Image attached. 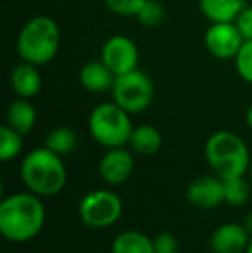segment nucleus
Masks as SVG:
<instances>
[{"label": "nucleus", "mask_w": 252, "mask_h": 253, "mask_svg": "<svg viewBox=\"0 0 252 253\" xmlns=\"http://www.w3.org/2000/svg\"><path fill=\"white\" fill-rule=\"evenodd\" d=\"M47 210L42 197L31 191H19L0 203V233L12 243H28L42 233Z\"/></svg>", "instance_id": "1"}, {"label": "nucleus", "mask_w": 252, "mask_h": 253, "mask_svg": "<svg viewBox=\"0 0 252 253\" xmlns=\"http://www.w3.org/2000/svg\"><path fill=\"white\" fill-rule=\"evenodd\" d=\"M244 37L235 23H211L204 35V45L212 57L233 60L244 45Z\"/></svg>", "instance_id": "9"}, {"label": "nucleus", "mask_w": 252, "mask_h": 253, "mask_svg": "<svg viewBox=\"0 0 252 253\" xmlns=\"http://www.w3.org/2000/svg\"><path fill=\"white\" fill-rule=\"evenodd\" d=\"M101 59L116 76H121L130 71L138 69L140 52L138 47L126 35H114L102 45Z\"/></svg>", "instance_id": "8"}, {"label": "nucleus", "mask_w": 252, "mask_h": 253, "mask_svg": "<svg viewBox=\"0 0 252 253\" xmlns=\"http://www.w3.org/2000/svg\"><path fill=\"white\" fill-rule=\"evenodd\" d=\"M123 202L111 190H95L87 193L78 205L81 222L94 229L111 227L121 219Z\"/></svg>", "instance_id": "7"}, {"label": "nucleus", "mask_w": 252, "mask_h": 253, "mask_svg": "<svg viewBox=\"0 0 252 253\" xmlns=\"http://www.w3.org/2000/svg\"><path fill=\"white\" fill-rule=\"evenodd\" d=\"M131 114H128L123 107H119L114 100L102 102L92 109L88 116V131L94 138L95 143L101 147L118 148L125 147L130 141L133 124L130 119Z\"/></svg>", "instance_id": "5"}, {"label": "nucleus", "mask_w": 252, "mask_h": 253, "mask_svg": "<svg viewBox=\"0 0 252 253\" xmlns=\"http://www.w3.org/2000/svg\"><path fill=\"white\" fill-rule=\"evenodd\" d=\"M187 202L202 210H211L225 203V184L219 176H199L187 186Z\"/></svg>", "instance_id": "10"}, {"label": "nucleus", "mask_w": 252, "mask_h": 253, "mask_svg": "<svg viewBox=\"0 0 252 253\" xmlns=\"http://www.w3.org/2000/svg\"><path fill=\"white\" fill-rule=\"evenodd\" d=\"M205 162L221 179L240 177L249 172L251 152L246 141L233 131H216L204 145Z\"/></svg>", "instance_id": "4"}, {"label": "nucleus", "mask_w": 252, "mask_h": 253, "mask_svg": "<svg viewBox=\"0 0 252 253\" xmlns=\"http://www.w3.org/2000/svg\"><path fill=\"white\" fill-rule=\"evenodd\" d=\"M251 238L244 224L226 222L212 231L209 248L212 253H246Z\"/></svg>", "instance_id": "12"}, {"label": "nucleus", "mask_w": 252, "mask_h": 253, "mask_svg": "<svg viewBox=\"0 0 252 253\" xmlns=\"http://www.w3.org/2000/svg\"><path fill=\"white\" fill-rule=\"evenodd\" d=\"M135 169V159L125 147L118 148H107L105 153L102 155L101 162H99V174H101L102 181L111 186L116 184H123L125 181L130 179Z\"/></svg>", "instance_id": "11"}, {"label": "nucleus", "mask_w": 252, "mask_h": 253, "mask_svg": "<svg viewBox=\"0 0 252 253\" xmlns=\"http://www.w3.org/2000/svg\"><path fill=\"white\" fill-rule=\"evenodd\" d=\"M147 0H104V5L116 16L137 17Z\"/></svg>", "instance_id": "24"}, {"label": "nucleus", "mask_w": 252, "mask_h": 253, "mask_svg": "<svg viewBox=\"0 0 252 253\" xmlns=\"http://www.w3.org/2000/svg\"><path fill=\"white\" fill-rule=\"evenodd\" d=\"M112 100L128 114H140L147 110L154 102V83L144 71L135 69L121 76H116L111 90Z\"/></svg>", "instance_id": "6"}, {"label": "nucleus", "mask_w": 252, "mask_h": 253, "mask_svg": "<svg viewBox=\"0 0 252 253\" xmlns=\"http://www.w3.org/2000/svg\"><path fill=\"white\" fill-rule=\"evenodd\" d=\"M223 184H225V203H228L230 207L246 205L251 197V184L246 176L223 179Z\"/></svg>", "instance_id": "21"}, {"label": "nucleus", "mask_w": 252, "mask_h": 253, "mask_svg": "<svg viewBox=\"0 0 252 253\" xmlns=\"http://www.w3.org/2000/svg\"><path fill=\"white\" fill-rule=\"evenodd\" d=\"M19 176L28 191L38 197H54L66 186L67 170L62 157L47 147L35 148L23 157L19 166Z\"/></svg>", "instance_id": "2"}, {"label": "nucleus", "mask_w": 252, "mask_h": 253, "mask_svg": "<svg viewBox=\"0 0 252 253\" xmlns=\"http://www.w3.org/2000/svg\"><path fill=\"white\" fill-rule=\"evenodd\" d=\"M249 177H251V183H252V160H251V166H249Z\"/></svg>", "instance_id": "30"}, {"label": "nucleus", "mask_w": 252, "mask_h": 253, "mask_svg": "<svg viewBox=\"0 0 252 253\" xmlns=\"http://www.w3.org/2000/svg\"><path fill=\"white\" fill-rule=\"evenodd\" d=\"M80 84L90 93H107L112 90L116 81V74L102 62V59L99 60H90V62L83 64L78 74Z\"/></svg>", "instance_id": "13"}, {"label": "nucleus", "mask_w": 252, "mask_h": 253, "mask_svg": "<svg viewBox=\"0 0 252 253\" xmlns=\"http://www.w3.org/2000/svg\"><path fill=\"white\" fill-rule=\"evenodd\" d=\"M239 31L242 33L244 40H252V5H246L239 17L235 19Z\"/></svg>", "instance_id": "26"}, {"label": "nucleus", "mask_w": 252, "mask_h": 253, "mask_svg": "<svg viewBox=\"0 0 252 253\" xmlns=\"http://www.w3.org/2000/svg\"><path fill=\"white\" fill-rule=\"evenodd\" d=\"M5 119L7 126H10L12 129L19 131L21 134H30L37 124V109L30 102V98L19 97L17 100L9 103Z\"/></svg>", "instance_id": "16"}, {"label": "nucleus", "mask_w": 252, "mask_h": 253, "mask_svg": "<svg viewBox=\"0 0 252 253\" xmlns=\"http://www.w3.org/2000/svg\"><path fill=\"white\" fill-rule=\"evenodd\" d=\"M128 145H130L131 152L138 153V155H154L162 147L161 131L151 124H140V126L133 127Z\"/></svg>", "instance_id": "17"}, {"label": "nucleus", "mask_w": 252, "mask_h": 253, "mask_svg": "<svg viewBox=\"0 0 252 253\" xmlns=\"http://www.w3.org/2000/svg\"><path fill=\"white\" fill-rule=\"evenodd\" d=\"M246 253H252V238H251V241H249V247H247Z\"/></svg>", "instance_id": "29"}, {"label": "nucleus", "mask_w": 252, "mask_h": 253, "mask_svg": "<svg viewBox=\"0 0 252 253\" xmlns=\"http://www.w3.org/2000/svg\"><path fill=\"white\" fill-rule=\"evenodd\" d=\"M164 16H166L164 5H162L159 0H147V2L144 3V7L140 9V12L137 14V19L142 26L154 28L162 23Z\"/></svg>", "instance_id": "22"}, {"label": "nucleus", "mask_w": 252, "mask_h": 253, "mask_svg": "<svg viewBox=\"0 0 252 253\" xmlns=\"http://www.w3.org/2000/svg\"><path fill=\"white\" fill-rule=\"evenodd\" d=\"M44 86V78L38 66L21 60L10 73V88L21 98H33L40 93Z\"/></svg>", "instance_id": "14"}, {"label": "nucleus", "mask_w": 252, "mask_h": 253, "mask_svg": "<svg viewBox=\"0 0 252 253\" xmlns=\"http://www.w3.org/2000/svg\"><path fill=\"white\" fill-rule=\"evenodd\" d=\"M111 253H155L154 240L137 229L121 231L112 240Z\"/></svg>", "instance_id": "18"}, {"label": "nucleus", "mask_w": 252, "mask_h": 253, "mask_svg": "<svg viewBox=\"0 0 252 253\" xmlns=\"http://www.w3.org/2000/svg\"><path fill=\"white\" fill-rule=\"evenodd\" d=\"M155 253H180V241L173 233H159L154 238Z\"/></svg>", "instance_id": "25"}, {"label": "nucleus", "mask_w": 252, "mask_h": 253, "mask_svg": "<svg viewBox=\"0 0 252 253\" xmlns=\"http://www.w3.org/2000/svg\"><path fill=\"white\" fill-rule=\"evenodd\" d=\"M61 48V30L50 16H35L24 23L17 35L16 50L21 60L45 66L57 57Z\"/></svg>", "instance_id": "3"}, {"label": "nucleus", "mask_w": 252, "mask_h": 253, "mask_svg": "<svg viewBox=\"0 0 252 253\" xmlns=\"http://www.w3.org/2000/svg\"><path fill=\"white\" fill-rule=\"evenodd\" d=\"M246 123H247V126L252 129V103L247 107V110H246Z\"/></svg>", "instance_id": "28"}, {"label": "nucleus", "mask_w": 252, "mask_h": 253, "mask_svg": "<svg viewBox=\"0 0 252 253\" xmlns=\"http://www.w3.org/2000/svg\"><path fill=\"white\" fill-rule=\"evenodd\" d=\"M246 0H199V9L209 23H235Z\"/></svg>", "instance_id": "15"}, {"label": "nucleus", "mask_w": 252, "mask_h": 253, "mask_svg": "<svg viewBox=\"0 0 252 253\" xmlns=\"http://www.w3.org/2000/svg\"><path fill=\"white\" fill-rule=\"evenodd\" d=\"M76 145H78L76 133L67 126L54 127V129L47 134V138H45V147L61 157L69 155L71 152H74Z\"/></svg>", "instance_id": "19"}, {"label": "nucleus", "mask_w": 252, "mask_h": 253, "mask_svg": "<svg viewBox=\"0 0 252 253\" xmlns=\"http://www.w3.org/2000/svg\"><path fill=\"white\" fill-rule=\"evenodd\" d=\"M23 136L19 131L12 129L10 126L0 127V160L2 162H9L19 157L23 152Z\"/></svg>", "instance_id": "20"}, {"label": "nucleus", "mask_w": 252, "mask_h": 253, "mask_svg": "<svg viewBox=\"0 0 252 253\" xmlns=\"http://www.w3.org/2000/svg\"><path fill=\"white\" fill-rule=\"evenodd\" d=\"M242 224L246 226V229L249 231V234L252 236V210L246 215V219H244V222H242Z\"/></svg>", "instance_id": "27"}, {"label": "nucleus", "mask_w": 252, "mask_h": 253, "mask_svg": "<svg viewBox=\"0 0 252 253\" xmlns=\"http://www.w3.org/2000/svg\"><path fill=\"white\" fill-rule=\"evenodd\" d=\"M233 62H235V69L240 80L252 84V40L244 42Z\"/></svg>", "instance_id": "23"}]
</instances>
